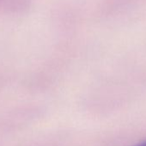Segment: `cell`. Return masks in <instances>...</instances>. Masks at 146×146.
<instances>
[{"label":"cell","instance_id":"6da1fadb","mask_svg":"<svg viewBox=\"0 0 146 146\" xmlns=\"http://www.w3.org/2000/svg\"><path fill=\"white\" fill-rule=\"evenodd\" d=\"M133 146H146V140H144V141H143V142H141V143H139L137 144H135Z\"/></svg>","mask_w":146,"mask_h":146}]
</instances>
